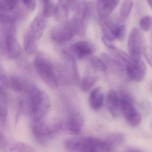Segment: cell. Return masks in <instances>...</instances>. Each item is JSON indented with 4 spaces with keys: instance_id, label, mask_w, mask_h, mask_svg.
Returning a JSON list of instances; mask_svg holds the SVG:
<instances>
[{
    "instance_id": "31",
    "label": "cell",
    "mask_w": 152,
    "mask_h": 152,
    "mask_svg": "<svg viewBox=\"0 0 152 152\" xmlns=\"http://www.w3.org/2000/svg\"><path fill=\"white\" fill-rule=\"evenodd\" d=\"M28 10L33 11L35 8V0H22Z\"/></svg>"
},
{
    "instance_id": "27",
    "label": "cell",
    "mask_w": 152,
    "mask_h": 152,
    "mask_svg": "<svg viewBox=\"0 0 152 152\" xmlns=\"http://www.w3.org/2000/svg\"><path fill=\"white\" fill-rule=\"evenodd\" d=\"M9 84L11 89L15 92H21L24 89L22 83L15 78L11 77L9 80Z\"/></svg>"
},
{
    "instance_id": "23",
    "label": "cell",
    "mask_w": 152,
    "mask_h": 152,
    "mask_svg": "<svg viewBox=\"0 0 152 152\" xmlns=\"http://www.w3.org/2000/svg\"><path fill=\"white\" fill-rule=\"evenodd\" d=\"M96 77L87 75L84 76L80 83V88L84 91H87L94 86L97 81Z\"/></svg>"
},
{
    "instance_id": "21",
    "label": "cell",
    "mask_w": 152,
    "mask_h": 152,
    "mask_svg": "<svg viewBox=\"0 0 152 152\" xmlns=\"http://www.w3.org/2000/svg\"><path fill=\"white\" fill-rule=\"evenodd\" d=\"M124 137L120 132H114L109 134L105 138V141L109 145L113 148L114 146L119 145L124 141Z\"/></svg>"
},
{
    "instance_id": "5",
    "label": "cell",
    "mask_w": 152,
    "mask_h": 152,
    "mask_svg": "<svg viewBox=\"0 0 152 152\" xmlns=\"http://www.w3.org/2000/svg\"><path fill=\"white\" fill-rule=\"evenodd\" d=\"M35 69L44 82L53 89L59 87L51 63L42 54H37L34 61Z\"/></svg>"
},
{
    "instance_id": "25",
    "label": "cell",
    "mask_w": 152,
    "mask_h": 152,
    "mask_svg": "<svg viewBox=\"0 0 152 152\" xmlns=\"http://www.w3.org/2000/svg\"><path fill=\"white\" fill-rule=\"evenodd\" d=\"M133 0H123L120 7V15L122 18L129 16L133 8Z\"/></svg>"
},
{
    "instance_id": "7",
    "label": "cell",
    "mask_w": 152,
    "mask_h": 152,
    "mask_svg": "<svg viewBox=\"0 0 152 152\" xmlns=\"http://www.w3.org/2000/svg\"><path fill=\"white\" fill-rule=\"evenodd\" d=\"M128 48L132 58L141 59L145 48V39L139 28H134L131 30L128 40Z\"/></svg>"
},
{
    "instance_id": "32",
    "label": "cell",
    "mask_w": 152,
    "mask_h": 152,
    "mask_svg": "<svg viewBox=\"0 0 152 152\" xmlns=\"http://www.w3.org/2000/svg\"><path fill=\"white\" fill-rule=\"evenodd\" d=\"M42 4H43V6L45 5H48L52 3L51 0H41Z\"/></svg>"
},
{
    "instance_id": "2",
    "label": "cell",
    "mask_w": 152,
    "mask_h": 152,
    "mask_svg": "<svg viewBox=\"0 0 152 152\" xmlns=\"http://www.w3.org/2000/svg\"><path fill=\"white\" fill-rule=\"evenodd\" d=\"M29 112L32 121H44L50 108L48 95L37 88H32L29 92Z\"/></svg>"
},
{
    "instance_id": "3",
    "label": "cell",
    "mask_w": 152,
    "mask_h": 152,
    "mask_svg": "<svg viewBox=\"0 0 152 152\" xmlns=\"http://www.w3.org/2000/svg\"><path fill=\"white\" fill-rule=\"evenodd\" d=\"M113 52L123 62L127 74L131 79L137 82L144 80L146 75V67L141 59L134 58L117 48Z\"/></svg>"
},
{
    "instance_id": "15",
    "label": "cell",
    "mask_w": 152,
    "mask_h": 152,
    "mask_svg": "<svg viewBox=\"0 0 152 152\" xmlns=\"http://www.w3.org/2000/svg\"><path fill=\"white\" fill-rule=\"evenodd\" d=\"M71 50L79 58H82L93 53L94 48L90 43L85 41H80L73 44Z\"/></svg>"
},
{
    "instance_id": "8",
    "label": "cell",
    "mask_w": 152,
    "mask_h": 152,
    "mask_svg": "<svg viewBox=\"0 0 152 152\" xmlns=\"http://www.w3.org/2000/svg\"><path fill=\"white\" fill-rule=\"evenodd\" d=\"M101 27L102 36L111 41L115 40L123 41L126 34L125 25L116 24L109 20H101Z\"/></svg>"
},
{
    "instance_id": "13",
    "label": "cell",
    "mask_w": 152,
    "mask_h": 152,
    "mask_svg": "<svg viewBox=\"0 0 152 152\" xmlns=\"http://www.w3.org/2000/svg\"><path fill=\"white\" fill-rule=\"evenodd\" d=\"M120 0H96V8L101 20L105 19L115 10Z\"/></svg>"
},
{
    "instance_id": "10",
    "label": "cell",
    "mask_w": 152,
    "mask_h": 152,
    "mask_svg": "<svg viewBox=\"0 0 152 152\" xmlns=\"http://www.w3.org/2000/svg\"><path fill=\"white\" fill-rule=\"evenodd\" d=\"M1 152H37L33 147L23 142L11 141L0 134Z\"/></svg>"
},
{
    "instance_id": "14",
    "label": "cell",
    "mask_w": 152,
    "mask_h": 152,
    "mask_svg": "<svg viewBox=\"0 0 152 152\" xmlns=\"http://www.w3.org/2000/svg\"><path fill=\"white\" fill-rule=\"evenodd\" d=\"M47 20L42 12L38 13L32 20L29 32L37 40L42 36L46 27Z\"/></svg>"
},
{
    "instance_id": "30",
    "label": "cell",
    "mask_w": 152,
    "mask_h": 152,
    "mask_svg": "<svg viewBox=\"0 0 152 152\" xmlns=\"http://www.w3.org/2000/svg\"><path fill=\"white\" fill-rule=\"evenodd\" d=\"M101 39L104 44L107 48H109L110 50H111L112 51H114L117 49V47L112 42V41H110L109 40L107 39V38H105V37L103 36H102Z\"/></svg>"
},
{
    "instance_id": "16",
    "label": "cell",
    "mask_w": 152,
    "mask_h": 152,
    "mask_svg": "<svg viewBox=\"0 0 152 152\" xmlns=\"http://www.w3.org/2000/svg\"><path fill=\"white\" fill-rule=\"evenodd\" d=\"M106 104L108 110L113 117L116 118L120 114L118 95L114 90L109 91L106 96Z\"/></svg>"
},
{
    "instance_id": "26",
    "label": "cell",
    "mask_w": 152,
    "mask_h": 152,
    "mask_svg": "<svg viewBox=\"0 0 152 152\" xmlns=\"http://www.w3.org/2000/svg\"><path fill=\"white\" fill-rule=\"evenodd\" d=\"M140 28L143 31L147 32L152 28V16H146L140 20L139 22Z\"/></svg>"
},
{
    "instance_id": "34",
    "label": "cell",
    "mask_w": 152,
    "mask_h": 152,
    "mask_svg": "<svg viewBox=\"0 0 152 152\" xmlns=\"http://www.w3.org/2000/svg\"><path fill=\"white\" fill-rule=\"evenodd\" d=\"M147 2L149 4V6L151 7L152 11V0H147Z\"/></svg>"
},
{
    "instance_id": "4",
    "label": "cell",
    "mask_w": 152,
    "mask_h": 152,
    "mask_svg": "<svg viewBox=\"0 0 152 152\" xmlns=\"http://www.w3.org/2000/svg\"><path fill=\"white\" fill-rule=\"evenodd\" d=\"M31 129L37 141L42 144H45L63 130V125L60 123L46 124L44 121H32Z\"/></svg>"
},
{
    "instance_id": "22",
    "label": "cell",
    "mask_w": 152,
    "mask_h": 152,
    "mask_svg": "<svg viewBox=\"0 0 152 152\" xmlns=\"http://www.w3.org/2000/svg\"><path fill=\"white\" fill-rule=\"evenodd\" d=\"M20 0H0V11L9 12L19 7Z\"/></svg>"
},
{
    "instance_id": "35",
    "label": "cell",
    "mask_w": 152,
    "mask_h": 152,
    "mask_svg": "<svg viewBox=\"0 0 152 152\" xmlns=\"http://www.w3.org/2000/svg\"><path fill=\"white\" fill-rule=\"evenodd\" d=\"M151 54L152 55V34H151Z\"/></svg>"
},
{
    "instance_id": "24",
    "label": "cell",
    "mask_w": 152,
    "mask_h": 152,
    "mask_svg": "<svg viewBox=\"0 0 152 152\" xmlns=\"http://www.w3.org/2000/svg\"><path fill=\"white\" fill-rule=\"evenodd\" d=\"M90 61L93 66L96 70L102 72H105L108 70V66L101 59L93 56L90 58Z\"/></svg>"
},
{
    "instance_id": "6",
    "label": "cell",
    "mask_w": 152,
    "mask_h": 152,
    "mask_svg": "<svg viewBox=\"0 0 152 152\" xmlns=\"http://www.w3.org/2000/svg\"><path fill=\"white\" fill-rule=\"evenodd\" d=\"M120 110L129 123L133 126H136L141 123L142 115L137 111L134 104V99L126 92L120 93L118 96Z\"/></svg>"
},
{
    "instance_id": "11",
    "label": "cell",
    "mask_w": 152,
    "mask_h": 152,
    "mask_svg": "<svg viewBox=\"0 0 152 152\" xmlns=\"http://www.w3.org/2000/svg\"><path fill=\"white\" fill-rule=\"evenodd\" d=\"M74 35L75 34L68 21L54 26L52 28L51 33V39L59 44L69 42Z\"/></svg>"
},
{
    "instance_id": "28",
    "label": "cell",
    "mask_w": 152,
    "mask_h": 152,
    "mask_svg": "<svg viewBox=\"0 0 152 152\" xmlns=\"http://www.w3.org/2000/svg\"><path fill=\"white\" fill-rule=\"evenodd\" d=\"M56 6L54 5L53 3H51L50 4L46 6H43V14L46 18L51 17L54 15Z\"/></svg>"
},
{
    "instance_id": "18",
    "label": "cell",
    "mask_w": 152,
    "mask_h": 152,
    "mask_svg": "<svg viewBox=\"0 0 152 152\" xmlns=\"http://www.w3.org/2000/svg\"><path fill=\"white\" fill-rule=\"evenodd\" d=\"M70 11L66 0H59L55 8L54 16L58 22L65 23L68 21Z\"/></svg>"
},
{
    "instance_id": "20",
    "label": "cell",
    "mask_w": 152,
    "mask_h": 152,
    "mask_svg": "<svg viewBox=\"0 0 152 152\" xmlns=\"http://www.w3.org/2000/svg\"><path fill=\"white\" fill-rule=\"evenodd\" d=\"M38 40L29 32L25 35L23 42L24 50L28 55L35 54L37 50Z\"/></svg>"
},
{
    "instance_id": "9",
    "label": "cell",
    "mask_w": 152,
    "mask_h": 152,
    "mask_svg": "<svg viewBox=\"0 0 152 152\" xmlns=\"http://www.w3.org/2000/svg\"><path fill=\"white\" fill-rule=\"evenodd\" d=\"M15 31L13 28L2 30L4 49L8 56L11 58H15L20 53L19 45L14 37Z\"/></svg>"
},
{
    "instance_id": "29",
    "label": "cell",
    "mask_w": 152,
    "mask_h": 152,
    "mask_svg": "<svg viewBox=\"0 0 152 152\" xmlns=\"http://www.w3.org/2000/svg\"><path fill=\"white\" fill-rule=\"evenodd\" d=\"M0 121L1 126L5 128L7 124V111L6 107L2 105L0 109Z\"/></svg>"
},
{
    "instance_id": "17",
    "label": "cell",
    "mask_w": 152,
    "mask_h": 152,
    "mask_svg": "<svg viewBox=\"0 0 152 152\" xmlns=\"http://www.w3.org/2000/svg\"><path fill=\"white\" fill-rule=\"evenodd\" d=\"M104 100V94L101 88H96L91 92L89 102L93 110L96 111L100 110L103 105Z\"/></svg>"
},
{
    "instance_id": "1",
    "label": "cell",
    "mask_w": 152,
    "mask_h": 152,
    "mask_svg": "<svg viewBox=\"0 0 152 152\" xmlns=\"http://www.w3.org/2000/svg\"><path fill=\"white\" fill-rule=\"evenodd\" d=\"M63 144L69 152H110L112 149L105 140L93 137L68 138Z\"/></svg>"
},
{
    "instance_id": "33",
    "label": "cell",
    "mask_w": 152,
    "mask_h": 152,
    "mask_svg": "<svg viewBox=\"0 0 152 152\" xmlns=\"http://www.w3.org/2000/svg\"><path fill=\"white\" fill-rule=\"evenodd\" d=\"M127 152H142L140 150L138 149H134V148H129L127 150Z\"/></svg>"
},
{
    "instance_id": "12",
    "label": "cell",
    "mask_w": 152,
    "mask_h": 152,
    "mask_svg": "<svg viewBox=\"0 0 152 152\" xmlns=\"http://www.w3.org/2000/svg\"><path fill=\"white\" fill-rule=\"evenodd\" d=\"M84 123V119L82 113L74 112L70 115L66 124L63 125V130L71 134L78 135L81 132Z\"/></svg>"
},
{
    "instance_id": "19",
    "label": "cell",
    "mask_w": 152,
    "mask_h": 152,
    "mask_svg": "<svg viewBox=\"0 0 152 152\" xmlns=\"http://www.w3.org/2000/svg\"><path fill=\"white\" fill-rule=\"evenodd\" d=\"M101 57V59L112 71L119 75L123 74L124 67L119 61L106 53H102Z\"/></svg>"
}]
</instances>
